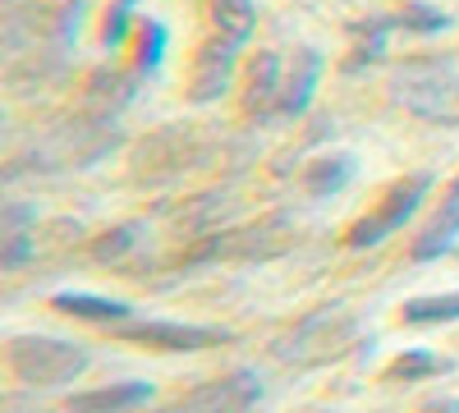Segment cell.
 <instances>
[{
	"instance_id": "cell-19",
	"label": "cell",
	"mask_w": 459,
	"mask_h": 413,
	"mask_svg": "<svg viewBox=\"0 0 459 413\" xmlns=\"http://www.w3.org/2000/svg\"><path fill=\"white\" fill-rule=\"evenodd\" d=\"M166 23L161 19H138L134 28V69L138 73H157L161 60H166Z\"/></svg>"
},
{
	"instance_id": "cell-10",
	"label": "cell",
	"mask_w": 459,
	"mask_h": 413,
	"mask_svg": "<svg viewBox=\"0 0 459 413\" xmlns=\"http://www.w3.org/2000/svg\"><path fill=\"white\" fill-rule=\"evenodd\" d=\"M455 244H459V179L446 189V198H441V207L432 211V220L413 235L409 257H413V262H437V257L455 253Z\"/></svg>"
},
{
	"instance_id": "cell-22",
	"label": "cell",
	"mask_w": 459,
	"mask_h": 413,
	"mask_svg": "<svg viewBox=\"0 0 459 413\" xmlns=\"http://www.w3.org/2000/svg\"><path fill=\"white\" fill-rule=\"evenodd\" d=\"M32 248H37L32 230H19V235H0V267H5V271H19L23 262L32 257Z\"/></svg>"
},
{
	"instance_id": "cell-2",
	"label": "cell",
	"mask_w": 459,
	"mask_h": 413,
	"mask_svg": "<svg viewBox=\"0 0 459 413\" xmlns=\"http://www.w3.org/2000/svg\"><path fill=\"white\" fill-rule=\"evenodd\" d=\"M92 354L83 340H65V335H14L5 345L10 377L28 391H56L69 386L88 372Z\"/></svg>"
},
{
	"instance_id": "cell-21",
	"label": "cell",
	"mask_w": 459,
	"mask_h": 413,
	"mask_svg": "<svg viewBox=\"0 0 459 413\" xmlns=\"http://www.w3.org/2000/svg\"><path fill=\"white\" fill-rule=\"evenodd\" d=\"M134 28H138V19H134V0H115V5L106 10V19H101V47L115 51Z\"/></svg>"
},
{
	"instance_id": "cell-7",
	"label": "cell",
	"mask_w": 459,
	"mask_h": 413,
	"mask_svg": "<svg viewBox=\"0 0 459 413\" xmlns=\"http://www.w3.org/2000/svg\"><path fill=\"white\" fill-rule=\"evenodd\" d=\"M239 47L244 42H235V37L212 32L207 42L194 51V60H188V88H184V97L194 106L216 101L230 88V79H235V69H239Z\"/></svg>"
},
{
	"instance_id": "cell-16",
	"label": "cell",
	"mask_w": 459,
	"mask_h": 413,
	"mask_svg": "<svg viewBox=\"0 0 459 413\" xmlns=\"http://www.w3.org/2000/svg\"><path fill=\"white\" fill-rule=\"evenodd\" d=\"M400 322L404 326H446V322H459V289L409 298V304L400 308Z\"/></svg>"
},
{
	"instance_id": "cell-15",
	"label": "cell",
	"mask_w": 459,
	"mask_h": 413,
	"mask_svg": "<svg viewBox=\"0 0 459 413\" xmlns=\"http://www.w3.org/2000/svg\"><path fill=\"white\" fill-rule=\"evenodd\" d=\"M386 19L395 32H413V37H432V32H446L455 23L441 5H428V0H404V5L386 10Z\"/></svg>"
},
{
	"instance_id": "cell-4",
	"label": "cell",
	"mask_w": 459,
	"mask_h": 413,
	"mask_svg": "<svg viewBox=\"0 0 459 413\" xmlns=\"http://www.w3.org/2000/svg\"><path fill=\"white\" fill-rule=\"evenodd\" d=\"M437 189V175L432 170H409L400 179H391L386 189H381V198L372 202V211H363L350 235H344V244L350 248H377L381 239H391L404 220H413L418 211H423V202L432 198Z\"/></svg>"
},
{
	"instance_id": "cell-14",
	"label": "cell",
	"mask_w": 459,
	"mask_h": 413,
	"mask_svg": "<svg viewBox=\"0 0 459 413\" xmlns=\"http://www.w3.org/2000/svg\"><path fill=\"white\" fill-rule=\"evenodd\" d=\"M147 400H152V386L147 382H115V386H101V391L74 395L65 409L69 413H129V409H138Z\"/></svg>"
},
{
	"instance_id": "cell-12",
	"label": "cell",
	"mask_w": 459,
	"mask_h": 413,
	"mask_svg": "<svg viewBox=\"0 0 459 413\" xmlns=\"http://www.w3.org/2000/svg\"><path fill=\"white\" fill-rule=\"evenodd\" d=\"M354 175H359V161L350 152H322V157H313L308 166H303L299 184H303L308 198H335Z\"/></svg>"
},
{
	"instance_id": "cell-23",
	"label": "cell",
	"mask_w": 459,
	"mask_h": 413,
	"mask_svg": "<svg viewBox=\"0 0 459 413\" xmlns=\"http://www.w3.org/2000/svg\"><path fill=\"white\" fill-rule=\"evenodd\" d=\"M37 225V207L32 202H5L0 207V235H19Z\"/></svg>"
},
{
	"instance_id": "cell-13",
	"label": "cell",
	"mask_w": 459,
	"mask_h": 413,
	"mask_svg": "<svg viewBox=\"0 0 459 413\" xmlns=\"http://www.w3.org/2000/svg\"><path fill=\"white\" fill-rule=\"evenodd\" d=\"M51 308L65 313V317H79V322H101V326L129 322V304H125V298H101V294H83V289L51 294Z\"/></svg>"
},
{
	"instance_id": "cell-6",
	"label": "cell",
	"mask_w": 459,
	"mask_h": 413,
	"mask_svg": "<svg viewBox=\"0 0 459 413\" xmlns=\"http://www.w3.org/2000/svg\"><path fill=\"white\" fill-rule=\"evenodd\" d=\"M262 404V382L257 372L239 367L230 377H216V382H203L188 395H179L166 413H253Z\"/></svg>"
},
{
	"instance_id": "cell-9",
	"label": "cell",
	"mask_w": 459,
	"mask_h": 413,
	"mask_svg": "<svg viewBox=\"0 0 459 413\" xmlns=\"http://www.w3.org/2000/svg\"><path fill=\"white\" fill-rule=\"evenodd\" d=\"M322 51L313 47H299L294 60L285 65V92H281V110H276V120H303L308 116V106L317 97V83H322Z\"/></svg>"
},
{
	"instance_id": "cell-20",
	"label": "cell",
	"mask_w": 459,
	"mask_h": 413,
	"mask_svg": "<svg viewBox=\"0 0 459 413\" xmlns=\"http://www.w3.org/2000/svg\"><path fill=\"white\" fill-rule=\"evenodd\" d=\"M138 239H143V220L110 225L106 235H97V239H92V257H97V262H120L129 248H138Z\"/></svg>"
},
{
	"instance_id": "cell-18",
	"label": "cell",
	"mask_w": 459,
	"mask_h": 413,
	"mask_svg": "<svg viewBox=\"0 0 459 413\" xmlns=\"http://www.w3.org/2000/svg\"><path fill=\"white\" fill-rule=\"evenodd\" d=\"M212 28L221 37L248 42L257 28V0H212Z\"/></svg>"
},
{
	"instance_id": "cell-24",
	"label": "cell",
	"mask_w": 459,
	"mask_h": 413,
	"mask_svg": "<svg viewBox=\"0 0 459 413\" xmlns=\"http://www.w3.org/2000/svg\"><path fill=\"white\" fill-rule=\"evenodd\" d=\"M423 413H459V400L455 395H441V400H428Z\"/></svg>"
},
{
	"instance_id": "cell-1",
	"label": "cell",
	"mask_w": 459,
	"mask_h": 413,
	"mask_svg": "<svg viewBox=\"0 0 459 413\" xmlns=\"http://www.w3.org/2000/svg\"><path fill=\"white\" fill-rule=\"evenodd\" d=\"M391 92L409 116L459 129V65L446 56H409L391 73Z\"/></svg>"
},
{
	"instance_id": "cell-8",
	"label": "cell",
	"mask_w": 459,
	"mask_h": 413,
	"mask_svg": "<svg viewBox=\"0 0 459 413\" xmlns=\"http://www.w3.org/2000/svg\"><path fill=\"white\" fill-rule=\"evenodd\" d=\"M285 92V60L276 51H257L244 65V116L253 120H276Z\"/></svg>"
},
{
	"instance_id": "cell-11",
	"label": "cell",
	"mask_w": 459,
	"mask_h": 413,
	"mask_svg": "<svg viewBox=\"0 0 459 413\" xmlns=\"http://www.w3.org/2000/svg\"><path fill=\"white\" fill-rule=\"evenodd\" d=\"M134 97V79L129 73H115V69H92L88 83H83V110L97 125H110Z\"/></svg>"
},
{
	"instance_id": "cell-5",
	"label": "cell",
	"mask_w": 459,
	"mask_h": 413,
	"mask_svg": "<svg viewBox=\"0 0 459 413\" xmlns=\"http://www.w3.org/2000/svg\"><path fill=\"white\" fill-rule=\"evenodd\" d=\"M115 335L129 345H143V349H166V354H198V349H212V345H230L235 331L225 326H198V322H120Z\"/></svg>"
},
{
	"instance_id": "cell-3",
	"label": "cell",
	"mask_w": 459,
	"mask_h": 413,
	"mask_svg": "<svg viewBox=\"0 0 459 413\" xmlns=\"http://www.w3.org/2000/svg\"><path fill=\"white\" fill-rule=\"evenodd\" d=\"M359 317L344 308V304H326L308 317H299L290 335L272 345V354L290 367H326L335 358H344L354 345H359Z\"/></svg>"
},
{
	"instance_id": "cell-17",
	"label": "cell",
	"mask_w": 459,
	"mask_h": 413,
	"mask_svg": "<svg viewBox=\"0 0 459 413\" xmlns=\"http://www.w3.org/2000/svg\"><path fill=\"white\" fill-rule=\"evenodd\" d=\"M455 363L446 354H432V349H404L400 358L386 363V372L381 377L386 382H423V377H441V372H450Z\"/></svg>"
}]
</instances>
